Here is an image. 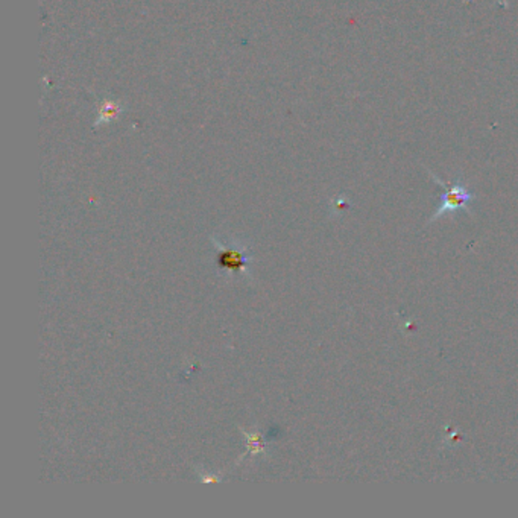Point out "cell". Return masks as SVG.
<instances>
[{"label": "cell", "instance_id": "cell-1", "mask_svg": "<svg viewBox=\"0 0 518 518\" xmlns=\"http://www.w3.org/2000/svg\"><path fill=\"white\" fill-rule=\"evenodd\" d=\"M429 175L432 177L435 181H437L441 187H443V194H441V198H439V207H438L437 211H435V215L430 217V222H435L439 219V217H446L448 213H454V211L464 210L467 213H473L471 211V204H473V201L477 198L476 196L475 192L467 186L462 177L459 175L454 179L453 183L448 184L443 179L437 177L435 173L430 172V171H427Z\"/></svg>", "mask_w": 518, "mask_h": 518}, {"label": "cell", "instance_id": "cell-2", "mask_svg": "<svg viewBox=\"0 0 518 518\" xmlns=\"http://www.w3.org/2000/svg\"><path fill=\"white\" fill-rule=\"evenodd\" d=\"M217 245V266L221 270H227L232 276H248L251 265V254L238 240H232L228 245L217 242V239H211Z\"/></svg>", "mask_w": 518, "mask_h": 518}]
</instances>
